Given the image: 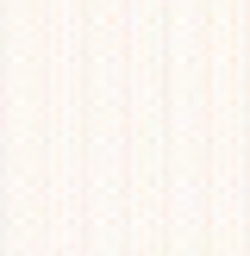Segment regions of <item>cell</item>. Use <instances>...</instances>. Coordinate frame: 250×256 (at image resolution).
I'll return each mask as SVG.
<instances>
[]
</instances>
